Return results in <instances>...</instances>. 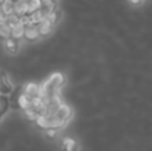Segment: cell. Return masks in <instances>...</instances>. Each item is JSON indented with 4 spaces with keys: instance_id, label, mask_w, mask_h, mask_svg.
I'll list each match as a JSON object with an SVG mask.
<instances>
[{
    "instance_id": "6da1fadb",
    "label": "cell",
    "mask_w": 152,
    "mask_h": 151,
    "mask_svg": "<svg viewBox=\"0 0 152 151\" xmlns=\"http://www.w3.org/2000/svg\"><path fill=\"white\" fill-rule=\"evenodd\" d=\"M24 37L29 42H34V40H37L40 37V34L37 31V24L35 23H29L27 26H24Z\"/></svg>"
},
{
    "instance_id": "7a4b0ae2",
    "label": "cell",
    "mask_w": 152,
    "mask_h": 151,
    "mask_svg": "<svg viewBox=\"0 0 152 151\" xmlns=\"http://www.w3.org/2000/svg\"><path fill=\"white\" fill-rule=\"evenodd\" d=\"M55 115L58 119H60L61 122H64V123H67V120L71 118V115H72V110H71V107L69 106H67V104H63L61 103L60 106L58 107V110L55 111Z\"/></svg>"
},
{
    "instance_id": "3957f363",
    "label": "cell",
    "mask_w": 152,
    "mask_h": 151,
    "mask_svg": "<svg viewBox=\"0 0 152 151\" xmlns=\"http://www.w3.org/2000/svg\"><path fill=\"white\" fill-rule=\"evenodd\" d=\"M52 27H53V24L51 23L47 18L42 19V20L37 23V31H39L40 36H45V35H48L51 31H52Z\"/></svg>"
},
{
    "instance_id": "277c9868",
    "label": "cell",
    "mask_w": 152,
    "mask_h": 151,
    "mask_svg": "<svg viewBox=\"0 0 152 151\" xmlns=\"http://www.w3.org/2000/svg\"><path fill=\"white\" fill-rule=\"evenodd\" d=\"M24 94L27 95V98H28L29 100H32V99L39 98L40 88H39V86L35 84V83H29V84H27L26 88H24Z\"/></svg>"
},
{
    "instance_id": "5b68a950",
    "label": "cell",
    "mask_w": 152,
    "mask_h": 151,
    "mask_svg": "<svg viewBox=\"0 0 152 151\" xmlns=\"http://www.w3.org/2000/svg\"><path fill=\"white\" fill-rule=\"evenodd\" d=\"M24 35V26L19 21L16 26L11 27V37H13V39H20V37H23Z\"/></svg>"
},
{
    "instance_id": "8992f818",
    "label": "cell",
    "mask_w": 152,
    "mask_h": 151,
    "mask_svg": "<svg viewBox=\"0 0 152 151\" xmlns=\"http://www.w3.org/2000/svg\"><path fill=\"white\" fill-rule=\"evenodd\" d=\"M18 47H19V43L16 39H13V37H11V36L5 39V48H7L11 54H15L16 51H18Z\"/></svg>"
},
{
    "instance_id": "52a82bcc",
    "label": "cell",
    "mask_w": 152,
    "mask_h": 151,
    "mask_svg": "<svg viewBox=\"0 0 152 151\" xmlns=\"http://www.w3.org/2000/svg\"><path fill=\"white\" fill-rule=\"evenodd\" d=\"M8 107H10V100H8V98L5 95H3V94H0V119H1V117L7 112Z\"/></svg>"
},
{
    "instance_id": "ba28073f",
    "label": "cell",
    "mask_w": 152,
    "mask_h": 151,
    "mask_svg": "<svg viewBox=\"0 0 152 151\" xmlns=\"http://www.w3.org/2000/svg\"><path fill=\"white\" fill-rule=\"evenodd\" d=\"M28 18H29V21L31 23H35V24H37L42 19H44V15H43V12H42V10H36V11H34V12H31V13H28Z\"/></svg>"
},
{
    "instance_id": "9c48e42d",
    "label": "cell",
    "mask_w": 152,
    "mask_h": 151,
    "mask_svg": "<svg viewBox=\"0 0 152 151\" xmlns=\"http://www.w3.org/2000/svg\"><path fill=\"white\" fill-rule=\"evenodd\" d=\"M0 36L3 39H7L11 36V27L7 24V21H0Z\"/></svg>"
},
{
    "instance_id": "30bf717a",
    "label": "cell",
    "mask_w": 152,
    "mask_h": 151,
    "mask_svg": "<svg viewBox=\"0 0 152 151\" xmlns=\"http://www.w3.org/2000/svg\"><path fill=\"white\" fill-rule=\"evenodd\" d=\"M5 21H7V24L10 27H13V26H16V24L20 21V16L12 12V13H10V15H7V18H5Z\"/></svg>"
},
{
    "instance_id": "8fae6325",
    "label": "cell",
    "mask_w": 152,
    "mask_h": 151,
    "mask_svg": "<svg viewBox=\"0 0 152 151\" xmlns=\"http://www.w3.org/2000/svg\"><path fill=\"white\" fill-rule=\"evenodd\" d=\"M18 102H19V106L21 107V108H28L29 107V104H31V100H29L28 98H27V95L26 94H21V95H19V98H18Z\"/></svg>"
},
{
    "instance_id": "7c38bea8",
    "label": "cell",
    "mask_w": 152,
    "mask_h": 151,
    "mask_svg": "<svg viewBox=\"0 0 152 151\" xmlns=\"http://www.w3.org/2000/svg\"><path fill=\"white\" fill-rule=\"evenodd\" d=\"M1 11L5 13V15H10V13L13 12V3L11 1H3L1 3Z\"/></svg>"
},
{
    "instance_id": "4fadbf2b",
    "label": "cell",
    "mask_w": 152,
    "mask_h": 151,
    "mask_svg": "<svg viewBox=\"0 0 152 151\" xmlns=\"http://www.w3.org/2000/svg\"><path fill=\"white\" fill-rule=\"evenodd\" d=\"M63 144H64V149H66L67 151H75L76 150V143L72 139H64V142H63Z\"/></svg>"
},
{
    "instance_id": "5bb4252c",
    "label": "cell",
    "mask_w": 152,
    "mask_h": 151,
    "mask_svg": "<svg viewBox=\"0 0 152 151\" xmlns=\"http://www.w3.org/2000/svg\"><path fill=\"white\" fill-rule=\"evenodd\" d=\"M5 18H7V15H5V13L0 10V21H5Z\"/></svg>"
},
{
    "instance_id": "9a60e30c",
    "label": "cell",
    "mask_w": 152,
    "mask_h": 151,
    "mask_svg": "<svg viewBox=\"0 0 152 151\" xmlns=\"http://www.w3.org/2000/svg\"><path fill=\"white\" fill-rule=\"evenodd\" d=\"M132 3H135V4H136V3H139V1H142V0H131Z\"/></svg>"
},
{
    "instance_id": "2e32d148",
    "label": "cell",
    "mask_w": 152,
    "mask_h": 151,
    "mask_svg": "<svg viewBox=\"0 0 152 151\" xmlns=\"http://www.w3.org/2000/svg\"><path fill=\"white\" fill-rule=\"evenodd\" d=\"M51 1H52V3H56V1H58V0H51Z\"/></svg>"
},
{
    "instance_id": "e0dca14e",
    "label": "cell",
    "mask_w": 152,
    "mask_h": 151,
    "mask_svg": "<svg viewBox=\"0 0 152 151\" xmlns=\"http://www.w3.org/2000/svg\"><path fill=\"white\" fill-rule=\"evenodd\" d=\"M0 10H1V3H0Z\"/></svg>"
}]
</instances>
